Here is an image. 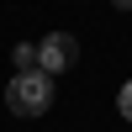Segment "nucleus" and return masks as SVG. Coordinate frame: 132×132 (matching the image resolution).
Masks as SVG:
<instances>
[{
  "label": "nucleus",
  "instance_id": "1",
  "mask_svg": "<svg viewBox=\"0 0 132 132\" xmlns=\"http://www.w3.org/2000/svg\"><path fill=\"white\" fill-rule=\"evenodd\" d=\"M5 106H11V116H42L53 106V74H11Z\"/></svg>",
  "mask_w": 132,
  "mask_h": 132
},
{
  "label": "nucleus",
  "instance_id": "2",
  "mask_svg": "<svg viewBox=\"0 0 132 132\" xmlns=\"http://www.w3.org/2000/svg\"><path fill=\"white\" fill-rule=\"evenodd\" d=\"M74 58H79L74 32H48L37 42V74H63V69H74Z\"/></svg>",
  "mask_w": 132,
  "mask_h": 132
},
{
  "label": "nucleus",
  "instance_id": "3",
  "mask_svg": "<svg viewBox=\"0 0 132 132\" xmlns=\"http://www.w3.org/2000/svg\"><path fill=\"white\" fill-rule=\"evenodd\" d=\"M16 69L21 74H37V42H16Z\"/></svg>",
  "mask_w": 132,
  "mask_h": 132
},
{
  "label": "nucleus",
  "instance_id": "4",
  "mask_svg": "<svg viewBox=\"0 0 132 132\" xmlns=\"http://www.w3.org/2000/svg\"><path fill=\"white\" fill-rule=\"evenodd\" d=\"M116 111H122V116H127V122H132V79L122 85V95H116Z\"/></svg>",
  "mask_w": 132,
  "mask_h": 132
},
{
  "label": "nucleus",
  "instance_id": "5",
  "mask_svg": "<svg viewBox=\"0 0 132 132\" xmlns=\"http://www.w3.org/2000/svg\"><path fill=\"white\" fill-rule=\"evenodd\" d=\"M111 5H122V11H132V0H111Z\"/></svg>",
  "mask_w": 132,
  "mask_h": 132
}]
</instances>
